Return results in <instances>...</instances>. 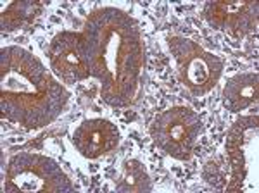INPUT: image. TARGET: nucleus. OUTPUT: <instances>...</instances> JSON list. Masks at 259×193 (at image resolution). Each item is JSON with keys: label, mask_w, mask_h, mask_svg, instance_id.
<instances>
[{"label": "nucleus", "mask_w": 259, "mask_h": 193, "mask_svg": "<svg viewBox=\"0 0 259 193\" xmlns=\"http://www.w3.org/2000/svg\"><path fill=\"white\" fill-rule=\"evenodd\" d=\"M85 56L92 76L104 81V99L124 106L135 91L142 64V43L137 24L124 12L102 9L94 12L83 33Z\"/></svg>", "instance_id": "obj_1"}, {"label": "nucleus", "mask_w": 259, "mask_h": 193, "mask_svg": "<svg viewBox=\"0 0 259 193\" xmlns=\"http://www.w3.org/2000/svg\"><path fill=\"white\" fill-rule=\"evenodd\" d=\"M0 54V90L6 117L28 128H40L56 119L68 100V91L26 50L7 47Z\"/></svg>", "instance_id": "obj_2"}, {"label": "nucleus", "mask_w": 259, "mask_h": 193, "mask_svg": "<svg viewBox=\"0 0 259 193\" xmlns=\"http://www.w3.org/2000/svg\"><path fill=\"white\" fill-rule=\"evenodd\" d=\"M169 50L177 61L182 83L194 96H202L218 83L223 73L221 59L204 50L194 40L173 36L168 41Z\"/></svg>", "instance_id": "obj_3"}, {"label": "nucleus", "mask_w": 259, "mask_h": 193, "mask_svg": "<svg viewBox=\"0 0 259 193\" xmlns=\"http://www.w3.org/2000/svg\"><path fill=\"white\" fill-rule=\"evenodd\" d=\"M202 129L199 116L189 107H171L156 116L150 136L164 154L178 161H189Z\"/></svg>", "instance_id": "obj_4"}, {"label": "nucleus", "mask_w": 259, "mask_h": 193, "mask_svg": "<svg viewBox=\"0 0 259 193\" xmlns=\"http://www.w3.org/2000/svg\"><path fill=\"white\" fill-rule=\"evenodd\" d=\"M11 190L21 191H62L71 190L68 176L61 171V167L52 159L41 155L21 154L11 159L7 167Z\"/></svg>", "instance_id": "obj_5"}, {"label": "nucleus", "mask_w": 259, "mask_h": 193, "mask_svg": "<svg viewBox=\"0 0 259 193\" xmlns=\"http://www.w3.org/2000/svg\"><path fill=\"white\" fill-rule=\"evenodd\" d=\"M227 147L233 166L232 190H244V183L250 178L252 167L257 169L252 166V162L257 164V117H244L237 121Z\"/></svg>", "instance_id": "obj_6"}, {"label": "nucleus", "mask_w": 259, "mask_h": 193, "mask_svg": "<svg viewBox=\"0 0 259 193\" xmlns=\"http://www.w3.org/2000/svg\"><path fill=\"white\" fill-rule=\"evenodd\" d=\"M50 66L64 83H76L90 74L85 56L83 33H59L49 49Z\"/></svg>", "instance_id": "obj_7"}, {"label": "nucleus", "mask_w": 259, "mask_h": 193, "mask_svg": "<svg viewBox=\"0 0 259 193\" xmlns=\"http://www.w3.org/2000/svg\"><path fill=\"white\" fill-rule=\"evenodd\" d=\"M204 16L218 29L233 38H244L257 23L256 2H211L204 9Z\"/></svg>", "instance_id": "obj_8"}, {"label": "nucleus", "mask_w": 259, "mask_h": 193, "mask_svg": "<svg viewBox=\"0 0 259 193\" xmlns=\"http://www.w3.org/2000/svg\"><path fill=\"white\" fill-rule=\"evenodd\" d=\"M73 143L83 157L97 159L118 147L119 131L111 121L87 119L74 129Z\"/></svg>", "instance_id": "obj_9"}, {"label": "nucleus", "mask_w": 259, "mask_h": 193, "mask_svg": "<svg viewBox=\"0 0 259 193\" xmlns=\"http://www.w3.org/2000/svg\"><path fill=\"white\" fill-rule=\"evenodd\" d=\"M259 78L256 73H244L230 78L223 90V102L230 112H240L257 102Z\"/></svg>", "instance_id": "obj_10"}, {"label": "nucleus", "mask_w": 259, "mask_h": 193, "mask_svg": "<svg viewBox=\"0 0 259 193\" xmlns=\"http://www.w3.org/2000/svg\"><path fill=\"white\" fill-rule=\"evenodd\" d=\"M116 190L119 191H150V184L147 171L139 161H126L123 166V171L119 174Z\"/></svg>", "instance_id": "obj_11"}]
</instances>
